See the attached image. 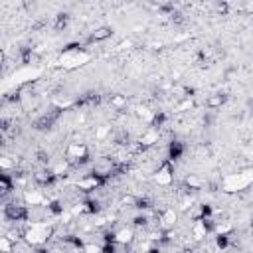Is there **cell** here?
Segmentation results:
<instances>
[{
    "mask_svg": "<svg viewBox=\"0 0 253 253\" xmlns=\"http://www.w3.org/2000/svg\"><path fill=\"white\" fill-rule=\"evenodd\" d=\"M51 237H53V223L49 221H30L24 227V241L34 249L43 247Z\"/></svg>",
    "mask_w": 253,
    "mask_h": 253,
    "instance_id": "cell-1",
    "label": "cell"
},
{
    "mask_svg": "<svg viewBox=\"0 0 253 253\" xmlns=\"http://www.w3.org/2000/svg\"><path fill=\"white\" fill-rule=\"evenodd\" d=\"M253 184V168H241L237 172L225 174L219 180V188L227 194H235V192H245L249 186Z\"/></svg>",
    "mask_w": 253,
    "mask_h": 253,
    "instance_id": "cell-2",
    "label": "cell"
},
{
    "mask_svg": "<svg viewBox=\"0 0 253 253\" xmlns=\"http://www.w3.org/2000/svg\"><path fill=\"white\" fill-rule=\"evenodd\" d=\"M87 59H89L87 51H85L79 43H75V45H67V47L63 49V53H61V57H59V63H61L63 67H77V65H83Z\"/></svg>",
    "mask_w": 253,
    "mask_h": 253,
    "instance_id": "cell-3",
    "label": "cell"
},
{
    "mask_svg": "<svg viewBox=\"0 0 253 253\" xmlns=\"http://www.w3.org/2000/svg\"><path fill=\"white\" fill-rule=\"evenodd\" d=\"M65 160L73 166H83L89 162V148L85 142H69L65 146Z\"/></svg>",
    "mask_w": 253,
    "mask_h": 253,
    "instance_id": "cell-4",
    "label": "cell"
},
{
    "mask_svg": "<svg viewBox=\"0 0 253 253\" xmlns=\"http://www.w3.org/2000/svg\"><path fill=\"white\" fill-rule=\"evenodd\" d=\"M4 217L10 221H28L30 219V210L26 204H6L4 206Z\"/></svg>",
    "mask_w": 253,
    "mask_h": 253,
    "instance_id": "cell-5",
    "label": "cell"
},
{
    "mask_svg": "<svg viewBox=\"0 0 253 253\" xmlns=\"http://www.w3.org/2000/svg\"><path fill=\"white\" fill-rule=\"evenodd\" d=\"M154 182L158 186H170L174 182V166H172V160H162V164L156 168L154 172Z\"/></svg>",
    "mask_w": 253,
    "mask_h": 253,
    "instance_id": "cell-6",
    "label": "cell"
},
{
    "mask_svg": "<svg viewBox=\"0 0 253 253\" xmlns=\"http://www.w3.org/2000/svg\"><path fill=\"white\" fill-rule=\"evenodd\" d=\"M107 182L105 180H101L99 176H95V174H83L77 182H75V188L77 190H81V192H85V194H91V192H95V190H99V188H103Z\"/></svg>",
    "mask_w": 253,
    "mask_h": 253,
    "instance_id": "cell-7",
    "label": "cell"
},
{
    "mask_svg": "<svg viewBox=\"0 0 253 253\" xmlns=\"http://www.w3.org/2000/svg\"><path fill=\"white\" fill-rule=\"evenodd\" d=\"M132 239H134V229H132V227L123 225V227L115 229V243H119V245L126 247V245H130V243H132Z\"/></svg>",
    "mask_w": 253,
    "mask_h": 253,
    "instance_id": "cell-8",
    "label": "cell"
},
{
    "mask_svg": "<svg viewBox=\"0 0 253 253\" xmlns=\"http://www.w3.org/2000/svg\"><path fill=\"white\" fill-rule=\"evenodd\" d=\"M158 138H160V134H158V130L156 128H152V126H148L140 136H138V144L146 150V148H150V146H154L156 142H158Z\"/></svg>",
    "mask_w": 253,
    "mask_h": 253,
    "instance_id": "cell-9",
    "label": "cell"
},
{
    "mask_svg": "<svg viewBox=\"0 0 253 253\" xmlns=\"http://www.w3.org/2000/svg\"><path fill=\"white\" fill-rule=\"evenodd\" d=\"M24 204L30 208H38L45 204V198L42 194V190H24Z\"/></svg>",
    "mask_w": 253,
    "mask_h": 253,
    "instance_id": "cell-10",
    "label": "cell"
},
{
    "mask_svg": "<svg viewBox=\"0 0 253 253\" xmlns=\"http://www.w3.org/2000/svg\"><path fill=\"white\" fill-rule=\"evenodd\" d=\"M34 180H36V184H40V186H51V184L57 180V176L53 174L51 168H42V170H38V172L34 174Z\"/></svg>",
    "mask_w": 253,
    "mask_h": 253,
    "instance_id": "cell-11",
    "label": "cell"
},
{
    "mask_svg": "<svg viewBox=\"0 0 253 253\" xmlns=\"http://www.w3.org/2000/svg\"><path fill=\"white\" fill-rule=\"evenodd\" d=\"M158 219L162 221V231H166V229H172V227H174V223H176V219H178V213H176L174 208H166V210L160 211Z\"/></svg>",
    "mask_w": 253,
    "mask_h": 253,
    "instance_id": "cell-12",
    "label": "cell"
},
{
    "mask_svg": "<svg viewBox=\"0 0 253 253\" xmlns=\"http://www.w3.org/2000/svg\"><path fill=\"white\" fill-rule=\"evenodd\" d=\"M113 36V28L111 26H99V28H95L91 34H89V42L93 43V42H105V40H109Z\"/></svg>",
    "mask_w": 253,
    "mask_h": 253,
    "instance_id": "cell-13",
    "label": "cell"
},
{
    "mask_svg": "<svg viewBox=\"0 0 253 253\" xmlns=\"http://www.w3.org/2000/svg\"><path fill=\"white\" fill-rule=\"evenodd\" d=\"M184 184H186V190H190V192H198V190H202V188L206 186V182H204L200 176H196V174L186 176Z\"/></svg>",
    "mask_w": 253,
    "mask_h": 253,
    "instance_id": "cell-14",
    "label": "cell"
},
{
    "mask_svg": "<svg viewBox=\"0 0 253 253\" xmlns=\"http://www.w3.org/2000/svg\"><path fill=\"white\" fill-rule=\"evenodd\" d=\"M223 103H225V95H223V93H213V95H210V97L206 99V107L211 109V111L221 109Z\"/></svg>",
    "mask_w": 253,
    "mask_h": 253,
    "instance_id": "cell-15",
    "label": "cell"
},
{
    "mask_svg": "<svg viewBox=\"0 0 253 253\" xmlns=\"http://www.w3.org/2000/svg\"><path fill=\"white\" fill-rule=\"evenodd\" d=\"M184 144L180 142V140H172L170 144H168V160H178L182 154H184Z\"/></svg>",
    "mask_w": 253,
    "mask_h": 253,
    "instance_id": "cell-16",
    "label": "cell"
},
{
    "mask_svg": "<svg viewBox=\"0 0 253 253\" xmlns=\"http://www.w3.org/2000/svg\"><path fill=\"white\" fill-rule=\"evenodd\" d=\"M14 186H16L14 176H12V174H8V172H4V174L0 176V192L6 196L10 190H14Z\"/></svg>",
    "mask_w": 253,
    "mask_h": 253,
    "instance_id": "cell-17",
    "label": "cell"
},
{
    "mask_svg": "<svg viewBox=\"0 0 253 253\" xmlns=\"http://www.w3.org/2000/svg\"><path fill=\"white\" fill-rule=\"evenodd\" d=\"M111 107L115 111H125L126 109V97L125 95H113L111 97Z\"/></svg>",
    "mask_w": 253,
    "mask_h": 253,
    "instance_id": "cell-18",
    "label": "cell"
},
{
    "mask_svg": "<svg viewBox=\"0 0 253 253\" xmlns=\"http://www.w3.org/2000/svg\"><path fill=\"white\" fill-rule=\"evenodd\" d=\"M121 206H123V208H136V206H138V198L132 196V194H125V196L121 198Z\"/></svg>",
    "mask_w": 253,
    "mask_h": 253,
    "instance_id": "cell-19",
    "label": "cell"
},
{
    "mask_svg": "<svg viewBox=\"0 0 253 253\" xmlns=\"http://www.w3.org/2000/svg\"><path fill=\"white\" fill-rule=\"evenodd\" d=\"M0 249H2V253H12L16 249V243H12L6 235H2L0 237Z\"/></svg>",
    "mask_w": 253,
    "mask_h": 253,
    "instance_id": "cell-20",
    "label": "cell"
},
{
    "mask_svg": "<svg viewBox=\"0 0 253 253\" xmlns=\"http://www.w3.org/2000/svg\"><path fill=\"white\" fill-rule=\"evenodd\" d=\"M83 253H103V243L87 241V243L83 245Z\"/></svg>",
    "mask_w": 253,
    "mask_h": 253,
    "instance_id": "cell-21",
    "label": "cell"
},
{
    "mask_svg": "<svg viewBox=\"0 0 253 253\" xmlns=\"http://www.w3.org/2000/svg\"><path fill=\"white\" fill-rule=\"evenodd\" d=\"M251 231H253V219H251Z\"/></svg>",
    "mask_w": 253,
    "mask_h": 253,
    "instance_id": "cell-22",
    "label": "cell"
},
{
    "mask_svg": "<svg viewBox=\"0 0 253 253\" xmlns=\"http://www.w3.org/2000/svg\"><path fill=\"white\" fill-rule=\"evenodd\" d=\"M215 253H225V251H215Z\"/></svg>",
    "mask_w": 253,
    "mask_h": 253,
    "instance_id": "cell-23",
    "label": "cell"
}]
</instances>
